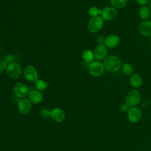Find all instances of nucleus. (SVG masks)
Wrapping results in <instances>:
<instances>
[{"label":"nucleus","mask_w":151,"mask_h":151,"mask_svg":"<svg viewBox=\"0 0 151 151\" xmlns=\"http://www.w3.org/2000/svg\"><path fill=\"white\" fill-rule=\"evenodd\" d=\"M105 70L110 73H114L121 69L122 62L121 59L116 55H109L104 60Z\"/></svg>","instance_id":"f257e3e1"},{"label":"nucleus","mask_w":151,"mask_h":151,"mask_svg":"<svg viewBox=\"0 0 151 151\" xmlns=\"http://www.w3.org/2000/svg\"><path fill=\"white\" fill-rule=\"evenodd\" d=\"M104 26V20L100 16L91 17L88 23L87 28L91 33H97L100 31Z\"/></svg>","instance_id":"f03ea898"},{"label":"nucleus","mask_w":151,"mask_h":151,"mask_svg":"<svg viewBox=\"0 0 151 151\" xmlns=\"http://www.w3.org/2000/svg\"><path fill=\"white\" fill-rule=\"evenodd\" d=\"M88 70L91 76L94 77H98L103 74L105 68L103 63L101 61H93L88 64Z\"/></svg>","instance_id":"7ed1b4c3"},{"label":"nucleus","mask_w":151,"mask_h":151,"mask_svg":"<svg viewBox=\"0 0 151 151\" xmlns=\"http://www.w3.org/2000/svg\"><path fill=\"white\" fill-rule=\"evenodd\" d=\"M6 71L9 78L16 80L19 78L21 76L22 73V68L19 63L13 62L8 64Z\"/></svg>","instance_id":"20e7f679"},{"label":"nucleus","mask_w":151,"mask_h":151,"mask_svg":"<svg viewBox=\"0 0 151 151\" xmlns=\"http://www.w3.org/2000/svg\"><path fill=\"white\" fill-rule=\"evenodd\" d=\"M141 94L137 90H132L130 91L126 95L125 98V103L129 107H135L140 101Z\"/></svg>","instance_id":"39448f33"},{"label":"nucleus","mask_w":151,"mask_h":151,"mask_svg":"<svg viewBox=\"0 0 151 151\" xmlns=\"http://www.w3.org/2000/svg\"><path fill=\"white\" fill-rule=\"evenodd\" d=\"M13 92L15 96L19 99H24L28 95L29 87L22 82H17L13 87Z\"/></svg>","instance_id":"423d86ee"},{"label":"nucleus","mask_w":151,"mask_h":151,"mask_svg":"<svg viewBox=\"0 0 151 151\" xmlns=\"http://www.w3.org/2000/svg\"><path fill=\"white\" fill-rule=\"evenodd\" d=\"M117 15V10L111 6H106L101 9L100 17L104 21H112L116 18Z\"/></svg>","instance_id":"0eeeda50"},{"label":"nucleus","mask_w":151,"mask_h":151,"mask_svg":"<svg viewBox=\"0 0 151 151\" xmlns=\"http://www.w3.org/2000/svg\"><path fill=\"white\" fill-rule=\"evenodd\" d=\"M25 78L31 82H35L38 78V74L37 69L32 65H29L25 67L24 70Z\"/></svg>","instance_id":"6e6552de"},{"label":"nucleus","mask_w":151,"mask_h":151,"mask_svg":"<svg viewBox=\"0 0 151 151\" xmlns=\"http://www.w3.org/2000/svg\"><path fill=\"white\" fill-rule=\"evenodd\" d=\"M93 54L97 61H101L107 57V48L104 44L97 45L94 49Z\"/></svg>","instance_id":"1a4fd4ad"},{"label":"nucleus","mask_w":151,"mask_h":151,"mask_svg":"<svg viewBox=\"0 0 151 151\" xmlns=\"http://www.w3.org/2000/svg\"><path fill=\"white\" fill-rule=\"evenodd\" d=\"M142 117V111L137 107H131L127 111V119L132 123L138 122Z\"/></svg>","instance_id":"9d476101"},{"label":"nucleus","mask_w":151,"mask_h":151,"mask_svg":"<svg viewBox=\"0 0 151 151\" xmlns=\"http://www.w3.org/2000/svg\"><path fill=\"white\" fill-rule=\"evenodd\" d=\"M18 109L22 114H28L32 109V103L27 99H21L18 102Z\"/></svg>","instance_id":"9b49d317"},{"label":"nucleus","mask_w":151,"mask_h":151,"mask_svg":"<svg viewBox=\"0 0 151 151\" xmlns=\"http://www.w3.org/2000/svg\"><path fill=\"white\" fill-rule=\"evenodd\" d=\"M138 29L143 36L150 37L151 36V21L149 19L142 21L139 25Z\"/></svg>","instance_id":"f8f14e48"},{"label":"nucleus","mask_w":151,"mask_h":151,"mask_svg":"<svg viewBox=\"0 0 151 151\" xmlns=\"http://www.w3.org/2000/svg\"><path fill=\"white\" fill-rule=\"evenodd\" d=\"M120 43V38L116 34L108 35L104 39V44L107 48H114L119 45Z\"/></svg>","instance_id":"ddd939ff"},{"label":"nucleus","mask_w":151,"mask_h":151,"mask_svg":"<svg viewBox=\"0 0 151 151\" xmlns=\"http://www.w3.org/2000/svg\"><path fill=\"white\" fill-rule=\"evenodd\" d=\"M51 118L55 122H62L65 118V111L60 107H55L51 110Z\"/></svg>","instance_id":"4468645a"},{"label":"nucleus","mask_w":151,"mask_h":151,"mask_svg":"<svg viewBox=\"0 0 151 151\" xmlns=\"http://www.w3.org/2000/svg\"><path fill=\"white\" fill-rule=\"evenodd\" d=\"M28 100L31 103L37 104L42 102L43 100V95L42 93L38 90H32L30 91L28 95Z\"/></svg>","instance_id":"2eb2a0df"},{"label":"nucleus","mask_w":151,"mask_h":151,"mask_svg":"<svg viewBox=\"0 0 151 151\" xmlns=\"http://www.w3.org/2000/svg\"><path fill=\"white\" fill-rule=\"evenodd\" d=\"M129 81L130 85L134 88H138L140 87L143 84L142 77L140 74L137 73L133 74L130 76Z\"/></svg>","instance_id":"dca6fc26"},{"label":"nucleus","mask_w":151,"mask_h":151,"mask_svg":"<svg viewBox=\"0 0 151 151\" xmlns=\"http://www.w3.org/2000/svg\"><path fill=\"white\" fill-rule=\"evenodd\" d=\"M139 15L143 20H148L151 15V9L146 5L141 6L139 10Z\"/></svg>","instance_id":"f3484780"},{"label":"nucleus","mask_w":151,"mask_h":151,"mask_svg":"<svg viewBox=\"0 0 151 151\" xmlns=\"http://www.w3.org/2000/svg\"><path fill=\"white\" fill-rule=\"evenodd\" d=\"M81 57L83 61L87 64L93 62L94 59L93 52L89 49H86L83 51Z\"/></svg>","instance_id":"a211bd4d"},{"label":"nucleus","mask_w":151,"mask_h":151,"mask_svg":"<svg viewBox=\"0 0 151 151\" xmlns=\"http://www.w3.org/2000/svg\"><path fill=\"white\" fill-rule=\"evenodd\" d=\"M111 6L115 9H121L124 8L128 2V0H110Z\"/></svg>","instance_id":"6ab92c4d"},{"label":"nucleus","mask_w":151,"mask_h":151,"mask_svg":"<svg viewBox=\"0 0 151 151\" xmlns=\"http://www.w3.org/2000/svg\"><path fill=\"white\" fill-rule=\"evenodd\" d=\"M121 70L123 74L127 76H131L133 74V71H134L133 67L132 66V64H130L129 63H124L122 64Z\"/></svg>","instance_id":"aec40b11"},{"label":"nucleus","mask_w":151,"mask_h":151,"mask_svg":"<svg viewBox=\"0 0 151 151\" xmlns=\"http://www.w3.org/2000/svg\"><path fill=\"white\" fill-rule=\"evenodd\" d=\"M101 11V9H100L96 6H91L88 8L87 10V13L88 15L90 16L91 18V17L100 16Z\"/></svg>","instance_id":"412c9836"},{"label":"nucleus","mask_w":151,"mask_h":151,"mask_svg":"<svg viewBox=\"0 0 151 151\" xmlns=\"http://www.w3.org/2000/svg\"><path fill=\"white\" fill-rule=\"evenodd\" d=\"M35 86L38 90L41 91L45 90L47 88V84L44 80L38 78L35 81Z\"/></svg>","instance_id":"4be33fe9"},{"label":"nucleus","mask_w":151,"mask_h":151,"mask_svg":"<svg viewBox=\"0 0 151 151\" xmlns=\"http://www.w3.org/2000/svg\"><path fill=\"white\" fill-rule=\"evenodd\" d=\"M40 115L42 118L48 119L51 117V111L47 109H42L40 111Z\"/></svg>","instance_id":"5701e85b"},{"label":"nucleus","mask_w":151,"mask_h":151,"mask_svg":"<svg viewBox=\"0 0 151 151\" xmlns=\"http://www.w3.org/2000/svg\"><path fill=\"white\" fill-rule=\"evenodd\" d=\"M7 65V63L4 60L0 59V74L4 73L6 70Z\"/></svg>","instance_id":"b1692460"},{"label":"nucleus","mask_w":151,"mask_h":151,"mask_svg":"<svg viewBox=\"0 0 151 151\" xmlns=\"http://www.w3.org/2000/svg\"><path fill=\"white\" fill-rule=\"evenodd\" d=\"M14 60H15V57L13 54H9L6 55L4 58V61L8 64L14 62Z\"/></svg>","instance_id":"393cba45"},{"label":"nucleus","mask_w":151,"mask_h":151,"mask_svg":"<svg viewBox=\"0 0 151 151\" xmlns=\"http://www.w3.org/2000/svg\"><path fill=\"white\" fill-rule=\"evenodd\" d=\"M130 109V107L126 103H122L120 106V109L122 111H127L129 110V109Z\"/></svg>","instance_id":"a878e982"},{"label":"nucleus","mask_w":151,"mask_h":151,"mask_svg":"<svg viewBox=\"0 0 151 151\" xmlns=\"http://www.w3.org/2000/svg\"><path fill=\"white\" fill-rule=\"evenodd\" d=\"M104 39H105V38L103 35H99L97 37V38H96V42H97L98 45H99V44H104Z\"/></svg>","instance_id":"bb28decb"},{"label":"nucleus","mask_w":151,"mask_h":151,"mask_svg":"<svg viewBox=\"0 0 151 151\" xmlns=\"http://www.w3.org/2000/svg\"><path fill=\"white\" fill-rule=\"evenodd\" d=\"M136 1L139 5L144 6V5H146V4L149 1V0H136Z\"/></svg>","instance_id":"cd10ccee"},{"label":"nucleus","mask_w":151,"mask_h":151,"mask_svg":"<svg viewBox=\"0 0 151 151\" xmlns=\"http://www.w3.org/2000/svg\"><path fill=\"white\" fill-rule=\"evenodd\" d=\"M146 6L149 8H150V9H151V1H150L149 0V1L147 2V4H146Z\"/></svg>","instance_id":"c85d7f7f"},{"label":"nucleus","mask_w":151,"mask_h":151,"mask_svg":"<svg viewBox=\"0 0 151 151\" xmlns=\"http://www.w3.org/2000/svg\"><path fill=\"white\" fill-rule=\"evenodd\" d=\"M150 43H151V36L150 37Z\"/></svg>","instance_id":"c756f323"},{"label":"nucleus","mask_w":151,"mask_h":151,"mask_svg":"<svg viewBox=\"0 0 151 151\" xmlns=\"http://www.w3.org/2000/svg\"><path fill=\"white\" fill-rule=\"evenodd\" d=\"M128 1H133V0H128Z\"/></svg>","instance_id":"7c9ffc66"}]
</instances>
